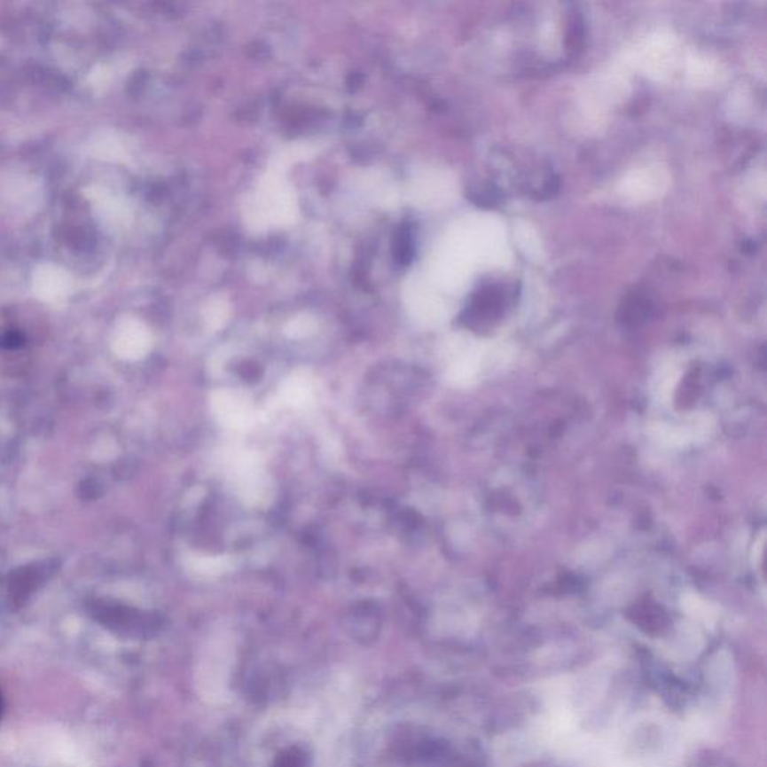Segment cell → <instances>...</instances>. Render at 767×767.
<instances>
[{"label":"cell","instance_id":"cell-1","mask_svg":"<svg viewBox=\"0 0 767 767\" xmlns=\"http://www.w3.org/2000/svg\"><path fill=\"white\" fill-rule=\"evenodd\" d=\"M234 481L239 497L249 505H260L270 497L269 478L254 454H245L234 462Z\"/></svg>","mask_w":767,"mask_h":767},{"label":"cell","instance_id":"cell-2","mask_svg":"<svg viewBox=\"0 0 767 767\" xmlns=\"http://www.w3.org/2000/svg\"><path fill=\"white\" fill-rule=\"evenodd\" d=\"M210 410L219 425L230 429H247L254 423V410L247 395L240 391L217 390L210 397Z\"/></svg>","mask_w":767,"mask_h":767},{"label":"cell","instance_id":"cell-3","mask_svg":"<svg viewBox=\"0 0 767 767\" xmlns=\"http://www.w3.org/2000/svg\"><path fill=\"white\" fill-rule=\"evenodd\" d=\"M280 396L288 405L306 406L312 401V382L306 375L294 373L282 382Z\"/></svg>","mask_w":767,"mask_h":767},{"label":"cell","instance_id":"cell-4","mask_svg":"<svg viewBox=\"0 0 767 767\" xmlns=\"http://www.w3.org/2000/svg\"><path fill=\"white\" fill-rule=\"evenodd\" d=\"M188 565L195 575H221L232 568V560L228 556L192 555Z\"/></svg>","mask_w":767,"mask_h":767},{"label":"cell","instance_id":"cell-5","mask_svg":"<svg viewBox=\"0 0 767 767\" xmlns=\"http://www.w3.org/2000/svg\"><path fill=\"white\" fill-rule=\"evenodd\" d=\"M271 767H306L304 754L297 748L284 751L279 757L276 758Z\"/></svg>","mask_w":767,"mask_h":767},{"label":"cell","instance_id":"cell-6","mask_svg":"<svg viewBox=\"0 0 767 767\" xmlns=\"http://www.w3.org/2000/svg\"><path fill=\"white\" fill-rule=\"evenodd\" d=\"M2 710H4V700H2V694H0V716H2Z\"/></svg>","mask_w":767,"mask_h":767}]
</instances>
